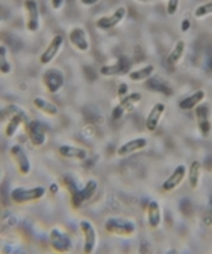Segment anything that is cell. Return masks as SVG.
I'll use <instances>...</instances> for the list:
<instances>
[{"label":"cell","mask_w":212,"mask_h":254,"mask_svg":"<svg viewBox=\"0 0 212 254\" xmlns=\"http://www.w3.org/2000/svg\"><path fill=\"white\" fill-rule=\"evenodd\" d=\"M64 37L61 35V34H56V35H53L52 37V40H50V43L45 46V49L42 51V54L40 55V63L42 64V65H50L53 61H55V58L59 55V52H61V49H62V46H64Z\"/></svg>","instance_id":"10"},{"label":"cell","mask_w":212,"mask_h":254,"mask_svg":"<svg viewBox=\"0 0 212 254\" xmlns=\"http://www.w3.org/2000/svg\"><path fill=\"white\" fill-rule=\"evenodd\" d=\"M47 189L42 186H34V188H15L11 190L9 198L15 204H28V202H35L44 198Z\"/></svg>","instance_id":"2"},{"label":"cell","mask_w":212,"mask_h":254,"mask_svg":"<svg viewBox=\"0 0 212 254\" xmlns=\"http://www.w3.org/2000/svg\"><path fill=\"white\" fill-rule=\"evenodd\" d=\"M12 72V65L8 61V54H6V46H0V73L2 75H9Z\"/></svg>","instance_id":"27"},{"label":"cell","mask_w":212,"mask_h":254,"mask_svg":"<svg viewBox=\"0 0 212 254\" xmlns=\"http://www.w3.org/2000/svg\"><path fill=\"white\" fill-rule=\"evenodd\" d=\"M58 154L62 158L67 160H78V161H84L88 158V151L85 148L81 146H75V145H61L58 148Z\"/></svg>","instance_id":"19"},{"label":"cell","mask_w":212,"mask_h":254,"mask_svg":"<svg viewBox=\"0 0 212 254\" xmlns=\"http://www.w3.org/2000/svg\"><path fill=\"white\" fill-rule=\"evenodd\" d=\"M50 5L55 11H61L65 5V0H50Z\"/></svg>","instance_id":"31"},{"label":"cell","mask_w":212,"mask_h":254,"mask_svg":"<svg viewBox=\"0 0 212 254\" xmlns=\"http://www.w3.org/2000/svg\"><path fill=\"white\" fill-rule=\"evenodd\" d=\"M196 122L202 137L208 138L212 134V108L209 104H199L196 108Z\"/></svg>","instance_id":"5"},{"label":"cell","mask_w":212,"mask_h":254,"mask_svg":"<svg viewBox=\"0 0 212 254\" xmlns=\"http://www.w3.org/2000/svg\"><path fill=\"white\" fill-rule=\"evenodd\" d=\"M186 174H188V168L185 165H179L177 168H174V171L170 174V177L166 178V181L162 183V190L164 192L176 190L183 183V180L186 178Z\"/></svg>","instance_id":"17"},{"label":"cell","mask_w":212,"mask_h":254,"mask_svg":"<svg viewBox=\"0 0 212 254\" xmlns=\"http://www.w3.org/2000/svg\"><path fill=\"white\" fill-rule=\"evenodd\" d=\"M138 2H150V0H138Z\"/></svg>","instance_id":"34"},{"label":"cell","mask_w":212,"mask_h":254,"mask_svg":"<svg viewBox=\"0 0 212 254\" xmlns=\"http://www.w3.org/2000/svg\"><path fill=\"white\" fill-rule=\"evenodd\" d=\"M42 84L45 87V90L52 95H56L62 90L64 84H65V75L61 68L58 67H50L42 73Z\"/></svg>","instance_id":"6"},{"label":"cell","mask_w":212,"mask_h":254,"mask_svg":"<svg viewBox=\"0 0 212 254\" xmlns=\"http://www.w3.org/2000/svg\"><path fill=\"white\" fill-rule=\"evenodd\" d=\"M26 12V29L29 32H38L41 26V15H40V6L37 0H25L23 3Z\"/></svg>","instance_id":"11"},{"label":"cell","mask_w":212,"mask_h":254,"mask_svg":"<svg viewBox=\"0 0 212 254\" xmlns=\"http://www.w3.org/2000/svg\"><path fill=\"white\" fill-rule=\"evenodd\" d=\"M97 188H99L97 181L91 178V180H88L85 183V186L82 189L73 190V193H72V204H73L75 209H78V207H81L86 201H89L94 196V193H96Z\"/></svg>","instance_id":"13"},{"label":"cell","mask_w":212,"mask_h":254,"mask_svg":"<svg viewBox=\"0 0 212 254\" xmlns=\"http://www.w3.org/2000/svg\"><path fill=\"white\" fill-rule=\"evenodd\" d=\"M100 2V0H81V5L82 6H94V5H97Z\"/></svg>","instance_id":"33"},{"label":"cell","mask_w":212,"mask_h":254,"mask_svg":"<svg viewBox=\"0 0 212 254\" xmlns=\"http://www.w3.org/2000/svg\"><path fill=\"white\" fill-rule=\"evenodd\" d=\"M143 101V95L139 91H130L129 95H126L125 98L119 99V104H117L112 110V119L114 121H120L123 119L127 113L133 111L136 108V105Z\"/></svg>","instance_id":"3"},{"label":"cell","mask_w":212,"mask_h":254,"mask_svg":"<svg viewBox=\"0 0 212 254\" xmlns=\"http://www.w3.org/2000/svg\"><path fill=\"white\" fill-rule=\"evenodd\" d=\"M193 15H194V18H197V20H202V18H205V17H208V15H212V0H211V2H206V3L199 5V6L194 9Z\"/></svg>","instance_id":"28"},{"label":"cell","mask_w":212,"mask_h":254,"mask_svg":"<svg viewBox=\"0 0 212 254\" xmlns=\"http://www.w3.org/2000/svg\"><path fill=\"white\" fill-rule=\"evenodd\" d=\"M179 6H180V0H167V14L170 17L176 15L177 11H179Z\"/></svg>","instance_id":"29"},{"label":"cell","mask_w":212,"mask_h":254,"mask_svg":"<svg viewBox=\"0 0 212 254\" xmlns=\"http://www.w3.org/2000/svg\"><path fill=\"white\" fill-rule=\"evenodd\" d=\"M130 60L125 55L119 57L117 60H114L112 63L103 64L100 67V75L106 76V78H112V76H123V75H129L130 72Z\"/></svg>","instance_id":"4"},{"label":"cell","mask_w":212,"mask_h":254,"mask_svg":"<svg viewBox=\"0 0 212 254\" xmlns=\"http://www.w3.org/2000/svg\"><path fill=\"white\" fill-rule=\"evenodd\" d=\"M149 142L146 137H135V138H130V140L125 142L123 145H120L117 148V155L119 157H127V155H132V154H136L139 151H143L144 148H147Z\"/></svg>","instance_id":"16"},{"label":"cell","mask_w":212,"mask_h":254,"mask_svg":"<svg viewBox=\"0 0 212 254\" xmlns=\"http://www.w3.org/2000/svg\"><path fill=\"white\" fill-rule=\"evenodd\" d=\"M68 41L81 54H86L91 49L89 37H88L86 31L84 28H81V26H75V28L70 29V32H68Z\"/></svg>","instance_id":"12"},{"label":"cell","mask_w":212,"mask_h":254,"mask_svg":"<svg viewBox=\"0 0 212 254\" xmlns=\"http://www.w3.org/2000/svg\"><path fill=\"white\" fill-rule=\"evenodd\" d=\"M155 70H156V67L153 64H146L139 68H133V70H130L127 76L132 82H144L155 75Z\"/></svg>","instance_id":"23"},{"label":"cell","mask_w":212,"mask_h":254,"mask_svg":"<svg viewBox=\"0 0 212 254\" xmlns=\"http://www.w3.org/2000/svg\"><path fill=\"white\" fill-rule=\"evenodd\" d=\"M190 29H191V21H190V18H183L182 23H180V31L182 32H188Z\"/></svg>","instance_id":"32"},{"label":"cell","mask_w":212,"mask_h":254,"mask_svg":"<svg viewBox=\"0 0 212 254\" xmlns=\"http://www.w3.org/2000/svg\"><path fill=\"white\" fill-rule=\"evenodd\" d=\"M25 121H26V114L23 113L21 110L15 111L12 116H11V119L8 121V124L5 125V135L8 138H12L18 132V129L21 128V125L25 124Z\"/></svg>","instance_id":"22"},{"label":"cell","mask_w":212,"mask_h":254,"mask_svg":"<svg viewBox=\"0 0 212 254\" xmlns=\"http://www.w3.org/2000/svg\"><path fill=\"white\" fill-rule=\"evenodd\" d=\"M79 228L81 233L84 236V253L85 254H91L96 251L97 248V242H99V236H97V230L94 227V224L88 219H82L79 222Z\"/></svg>","instance_id":"8"},{"label":"cell","mask_w":212,"mask_h":254,"mask_svg":"<svg viewBox=\"0 0 212 254\" xmlns=\"http://www.w3.org/2000/svg\"><path fill=\"white\" fill-rule=\"evenodd\" d=\"M188 184H190V188L193 190L199 189L200 186V181H202V177H203V169H202V163L199 160H194L193 163L190 165V169H188Z\"/></svg>","instance_id":"24"},{"label":"cell","mask_w":212,"mask_h":254,"mask_svg":"<svg viewBox=\"0 0 212 254\" xmlns=\"http://www.w3.org/2000/svg\"><path fill=\"white\" fill-rule=\"evenodd\" d=\"M166 111H167V107L164 102H156L150 108L147 118H146V129L149 132H153V131L158 129V127H159V124H161V121L164 118V114H166Z\"/></svg>","instance_id":"18"},{"label":"cell","mask_w":212,"mask_h":254,"mask_svg":"<svg viewBox=\"0 0 212 254\" xmlns=\"http://www.w3.org/2000/svg\"><path fill=\"white\" fill-rule=\"evenodd\" d=\"M105 230L106 233L117 238H130L136 233V224L126 218L111 216L105 221Z\"/></svg>","instance_id":"1"},{"label":"cell","mask_w":212,"mask_h":254,"mask_svg":"<svg viewBox=\"0 0 212 254\" xmlns=\"http://www.w3.org/2000/svg\"><path fill=\"white\" fill-rule=\"evenodd\" d=\"M26 132L35 148H40L47 142V129L40 121H29L26 124Z\"/></svg>","instance_id":"14"},{"label":"cell","mask_w":212,"mask_h":254,"mask_svg":"<svg viewBox=\"0 0 212 254\" xmlns=\"http://www.w3.org/2000/svg\"><path fill=\"white\" fill-rule=\"evenodd\" d=\"M34 107L40 113H42L44 116H49V118H55L56 114L59 113V108L52 101L45 99V98H41V96H38V98L34 99Z\"/></svg>","instance_id":"25"},{"label":"cell","mask_w":212,"mask_h":254,"mask_svg":"<svg viewBox=\"0 0 212 254\" xmlns=\"http://www.w3.org/2000/svg\"><path fill=\"white\" fill-rule=\"evenodd\" d=\"M185 49H186V43L183 40H177V43L173 46V49H171V52L169 55V63L171 65H177L183 58Z\"/></svg>","instance_id":"26"},{"label":"cell","mask_w":212,"mask_h":254,"mask_svg":"<svg viewBox=\"0 0 212 254\" xmlns=\"http://www.w3.org/2000/svg\"><path fill=\"white\" fill-rule=\"evenodd\" d=\"M129 93H130V88H129V84L127 82H122L119 87H117V98H119V99L125 98Z\"/></svg>","instance_id":"30"},{"label":"cell","mask_w":212,"mask_h":254,"mask_svg":"<svg viewBox=\"0 0 212 254\" xmlns=\"http://www.w3.org/2000/svg\"><path fill=\"white\" fill-rule=\"evenodd\" d=\"M205 99H206V91L205 90H196L194 93L188 95L186 98H183V99L179 101V108L182 111H191L199 104L205 102Z\"/></svg>","instance_id":"21"},{"label":"cell","mask_w":212,"mask_h":254,"mask_svg":"<svg viewBox=\"0 0 212 254\" xmlns=\"http://www.w3.org/2000/svg\"><path fill=\"white\" fill-rule=\"evenodd\" d=\"M49 242H50V247L58 253H67L73 247V242H72L70 235L67 232H64V230L59 228V227H53L50 230Z\"/></svg>","instance_id":"9"},{"label":"cell","mask_w":212,"mask_h":254,"mask_svg":"<svg viewBox=\"0 0 212 254\" xmlns=\"http://www.w3.org/2000/svg\"><path fill=\"white\" fill-rule=\"evenodd\" d=\"M9 154H11V158L14 160V163L17 165L18 172L21 175H29L32 171V163H31L26 151L23 149L20 145H14V146H11Z\"/></svg>","instance_id":"15"},{"label":"cell","mask_w":212,"mask_h":254,"mask_svg":"<svg viewBox=\"0 0 212 254\" xmlns=\"http://www.w3.org/2000/svg\"><path fill=\"white\" fill-rule=\"evenodd\" d=\"M127 15V9L125 6H119L115 11H112L109 15H103V17H99L96 20V23H94V26H96V29L99 31H111L114 28H117L120 25V23L126 18Z\"/></svg>","instance_id":"7"},{"label":"cell","mask_w":212,"mask_h":254,"mask_svg":"<svg viewBox=\"0 0 212 254\" xmlns=\"http://www.w3.org/2000/svg\"><path fill=\"white\" fill-rule=\"evenodd\" d=\"M146 215H147V224L152 230H156L161 227L162 224V209H161V204L153 199L147 204V210H146Z\"/></svg>","instance_id":"20"}]
</instances>
